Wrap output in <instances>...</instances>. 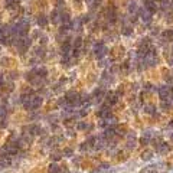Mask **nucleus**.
<instances>
[{
    "label": "nucleus",
    "mask_w": 173,
    "mask_h": 173,
    "mask_svg": "<svg viewBox=\"0 0 173 173\" xmlns=\"http://www.w3.org/2000/svg\"><path fill=\"white\" fill-rule=\"evenodd\" d=\"M157 92H159L160 100H166V98L170 97V94H172V88L168 86V85H163V86H160V88L157 90Z\"/></svg>",
    "instance_id": "7ed1b4c3"
},
{
    "label": "nucleus",
    "mask_w": 173,
    "mask_h": 173,
    "mask_svg": "<svg viewBox=\"0 0 173 173\" xmlns=\"http://www.w3.org/2000/svg\"><path fill=\"white\" fill-rule=\"evenodd\" d=\"M68 173V170H66V169H61L59 166H58V164H51V166H49V169H48V173Z\"/></svg>",
    "instance_id": "6e6552de"
},
{
    "label": "nucleus",
    "mask_w": 173,
    "mask_h": 173,
    "mask_svg": "<svg viewBox=\"0 0 173 173\" xmlns=\"http://www.w3.org/2000/svg\"><path fill=\"white\" fill-rule=\"evenodd\" d=\"M121 33H123L124 36H130V35H133V27L124 26L123 29H121Z\"/></svg>",
    "instance_id": "f3484780"
},
{
    "label": "nucleus",
    "mask_w": 173,
    "mask_h": 173,
    "mask_svg": "<svg viewBox=\"0 0 173 173\" xmlns=\"http://www.w3.org/2000/svg\"><path fill=\"white\" fill-rule=\"evenodd\" d=\"M163 38L166 39L168 42H173V29H168L163 32Z\"/></svg>",
    "instance_id": "ddd939ff"
},
{
    "label": "nucleus",
    "mask_w": 173,
    "mask_h": 173,
    "mask_svg": "<svg viewBox=\"0 0 173 173\" xmlns=\"http://www.w3.org/2000/svg\"><path fill=\"white\" fill-rule=\"evenodd\" d=\"M170 139H172V141H173V133H172V134H170Z\"/></svg>",
    "instance_id": "cd10ccee"
},
{
    "label": "nucleus",
    "mask_w": 173,
    "mask_h": 173,
    "mask_svg": "<svg viewBox=\"0 0 173 173\" xmlns=\"http://www.w3.org/2000/svg\"><path fill=\"white\" fill-rule=\"evenodd\" d=\"M82 46V39L81 38H75V42H74V49H79Z\"/></svg>",
    "instance_id": "412c9836"
},
{
    "label": "nucleus",
    "mask_w": 173,
    "mask_h": 173,
    "mask_svg": "<svg viewBox=\"0 0 173 173\" xmlns=\"http://www.w3.org/2000/svg\"><path fill=\"white\" fill-rule=\"evenodd\" d=\"M38 25L39 26H42V27H45L46 25H48V17L45 16V15H41V16L38 17Z\"/></svg>",
    "instance_id": "2eb2a0df"
},
{
    "label": "nucleus",
    "mask_w": 173,
    "mask_h": 173,
    "mask_svg": "<svg viewBox=\"0 0 173 173\" xmlns=\"http://www.w3.org/2000/svg\"><path fill=\"white\" fill-rule=\"evenodd\" d=\"M129 12L131 13V15L137 13V5H136L134 2H130V3H129Z\"/></svg>",
    "instance_id": "a211bd4d"
},
{
    "label": "nucleus",
    "mask_w": 173,
    "mask_h": 173,
    "mask_svg": "<svg viewBox=\"0 0 173 173\" xmlns=\"http://www.w3.org/2000/svg\"><path fill=\"white\" fill-rule=\"evenodd\" d=\"M65 154H66V156L69 157V156H72V150H71V149H65V151H64Z\"/></svg>",
    "instance_id": "5701e85b"
},
{
    "label": "nucleus",
    "mask_w": 173,
    "mask_h": 173,
    "mask_svg": "<svg viewBox=\"0 0 173 173\" xmlns=\"http://www.w3.org/2000/svg\"><path fill=\"white\" fill-rule=\"evenodd\" d=\"M157 151H160V153H168V151H169V146L166 144V143H162Z\"/></svg>",
    "instance_id": "4be33fe9"
},
{
    "label": "nucleus",
    "mask_w": 173,
    "mask_h": 173,
    "mask_svg": "<svg viewBox=\"0 0 173 173\" xmlns=\"http://www.w3.org/2000/svg\"><path fill=\"white\" fill-rule=\"evenodd\" d=\"M94 129V125L90 124V123H85V121H81L79 124H78V130H85V131H91Z\"/></svg>",
    "instance_id": "f8f14e48"
},
{
    "label": "nucleus",
    "mask_w": 173,
    "mask_h": 173,
    "mask_svg": "<svg viewBox=\"0 0 173 173\" xmlns=\"http://www.w3.org/2000/svg\"><path fill=\"white\" fill-rule=\"evenodd\" d=\"M105 101H107L108 105H114V104L118 103V95L110 91V92H107V94H105Z\"/></svg>",
    "instance_id": "423d86ee"
},
{
    "label": "nucleus",
    "mask_w": 173,
    "mask_h": 173,
    "mask_svg": "<svg viewBox=\"0 0 173 173\" xmlns=\"http://www.w3.org/2000/svg\"><path fill=\"white\" fill-rule=\"evenodd\" d=\"M172 54H173V46H172Z\"/></svg>",
    "instance_id": "c85d7f7f"
},
{
    "label": "nucleus",
    "mask_w": 173,
    "mask_h": 173,
    "mask_svg": "<svg viewBox=\"0 0 173 173\" xmlns=\"http://www.w3.org/2000/svg\"><path fill=\"white\" fill-rule=\"evenodd\" d=\"M86 3H88V5H92V2H94V0H85Z\"/></svg>",
    "instance_id": "bb28decb"
},
{
    "label": "nucleus",
    "mask_w": 173,
    "mask_h": 173,
    "mask_svg": "<svg viewBox=\"0 0 173 173\" xmlns=\"http://www.w3.org/2000/svg\"><path fill=\"white\" fill-rule=\"evenodd\" d=\"M164 79H166L168 82L172 81V76H170V74H169V72H168V74H164Z\"/></svg>",
    "instance_id": "b1692460"
},
{
    "label": "nucleus",
    "mask_w": 173,
    "mask_h": 173,
    "mask_svg": "<svg viewBox=\"0 0 173 173\" xmlns=\"http://www.w3.org/2000/svg\"><path fill=\"white\" fill-rule=\"evenodd\" d=\"M144 2V9H146L147 12H150L151 15L154 13V12H157V5H156V2L154 0H143Z\"/></svg>",
    "instance_id": "20e7f679"
},
{
    "label": "nucleus",
    "mask_w": 173,
    "mask_h": 173,
    "mask_svg": "<svg viewBox=\"0 0 173 173\" xmlns=\"http://www.w3.org/2000/svg\"><path fill=\"white\" fill-rule=\"evenodd\" d=\"M117 17H118V15H117V9H115L114 6H108L107 10H105V19H107V22H110V23H115Z\"/></svg>",
    "instance_id": "f03ea898"
},
{
    "label": "nucleus",
    "mask_w": 173,
    "mask_h": 173,
    "mask_svg": "<svg viewBox=\"0 0 173 173\" xmlns=\"http://www.w3.org/2000/svg\"><path fill=\"white\" fill-rule=\"evenodd\" d=\"M169 129H173V120L170 121V123H169Z\"/></svg>",
    "instance_id": "a878e982"
},
{
    "label": "nucleus",
    "mask_w": 173,
    "mask_h": 173,
    "mask_svg": "<svg viewBox=\"0 0 173 173\" xmlns=\"http://www.w3.org/2000/svg\"><path fill=\"white\" fill-rule=\"evenodd\" d=\"M139 15H140L141 20L144 22V23H146V25H149V23H150V22H151V16H153V15H151L150 12H147L146 9H144V7H143V9H140V10H139Z\"/></svg>",
    "instance_id": "39448f33"
},
{
    "label": "nucleus",
    "mask_w": 173,
    "mask_h": 173,
    "mask_svg": "<svg viewBox=\"0 0 173 173\" xmlns=\"http://www.w3.org/2000/svg\"><path fill=\"white\" fill-rule=\"evenodd\" d=\"M104 97H105V91H104L103 88H97V90L94 91V98L97 100L98 103H100V101H101Z\"/></svg>",
    "instance_id": "1a4fd4ad"
},
{
    "label": "nucleus",
    "mask_w": 173,
    "mask_h": 173,
    "mask_svg": "<svg viewBox=\"0 0 173 173\" xmlns=\"http://www.w3.org/2000/svg\"><path fill=\"white\" fill-rule=\"evenodd\" d=\"M61 51H62V54H64V55H69L71 52H72V45H71V43L66 41V42L62 43V46H61Z\"/></svg>",
    "instance_id": "0eeeda50"
},
{
    "label": "nucleus",
    "mask_w": 173,
    "mask_h": 173,
    "mask_svg": "<svg viewBox=\"0 0 173 173\" xmlns=\"http://www.w3.org/2000/svg\"><path fill=\"white\" fill-rule=\"evenodd\" d=\"M144 90H151V84H149V82L144 84Z\"/></svg>",
    "instance_id": "393cba45"
},
{
    "label": "nucleus",
    "mask_w": 173,
    "mask_h": 173,
    "mask_svg": "<svg viewBox=\"0 0 173 173\" xmlns=\"http://www.w3.org/2000/svg\"><path fill=\"white\" fill-rule=\"evenodd\" d=\"M136 146H137V143H136V137L133 134V136H130L129 140H127V149H134Z\"/></svg>",
    "instance_id": "4468645a"
},
{
    "label": "nucleus",
    "mask_w": 173,
    "mask_h": 173,
    "mask_svg": "<svg viewBox=\"0 0 173 173\" xmlns=\"http://www.w3.org/2000/svg\"><path fill=\"white\" fill-rule=\"evenodd\" d=\"M150 139H151V136L149 134V133H146V136H143L140 139V144H143V146H147L149 143H150Z\"/></svg>",
    "instance_id": "dca6fc26"
},
{
    "label": "nucleus",
    "mask_w": 173,
    "mask_h": 173,
    "mask_svg": "<svg viewBox=\"0 0 173 173\" xmlns=\"http://www.w3.org/2000/svg\"><path fill=\"white\" fill-rule=\"evenodd\" d=\"M92 52H94V56H95L97 59H103L104 56L107 55V46H105V43L104 42H97L95 45H94Z\"/></svg>",
    "instance_id": "f257e3e1"
},
{
    "label": "nucleus",
    "mask_w": 173,
    "mask_h": 173,
    "mask_svg": "<svg viewBox=\"0 0 173 173\" xmlns=\"http://www.w3.org/2000/svg\"><path fill=\"white\" fill-rule=\"evenodd\" d=\"M51 20L52 23H59L61 22V12L59 10H54L51 13Z\"/></svg>",
    "instance_id": "9b49d317"
},
{
    "label": "nucleus",
    "mask_w": 173,
    "mask_h": 173,
    "mask_svg": "<svg viewBox=\"0 0 173 173\" xmlns=\"http://www.w3.org/2000/svg\"><path fill=\"white\" fill-rule=\"evenodd\" d=\"M144 111L147 114H156V107L154 105H146L144 107Z\"/></svg>",
    "instance_id": "6ab92c4d"
},
{
    "label": "nucleus",
    "mask_w": 173,
    "mask_h": 173,
    "mask_svg": "<svg viewBox=\"0 0 173 173\" xmlns=\"http://www.w3.org/2000/svg\"><path fill=\"white\" fill-rule=\"evenodd\" d=\"M160 107H162L163 110H170V108L173 107V101L170 100V97L166 98V100H162V103H160Z\"/></svg>",
    "instance_id": "9d476101"
},
{
    "label": "nucleus",
    "mask_w": 173,
    "mask_h": 173,
    "mask_svg": "<svg viewBox=\"0 0 173 173\" xmlns=\"http://www.w3.org/2000/svg\"><path fill=\"white\" fill-rule=\"evenodd\" d=\"M151 154H153V153L149 150L143 151V153H141V159H143V160H149V159H151Z\"/></svg>",
    "instance_id": "aec40b11"
},
{
    "label": "nucleus",
    "mask_w": 173,
    "mask_h": 173,
    "mask_svg": "<svg viewBox=\"0 0 173 173\" xmlns=\"http://www.w3.org/2000/svg\"><path fill=\"white\" fill-rule=\"evenodd\" d=\"M172 9H173V3H172Z\"/></svg>",
    "instance_id": "c756f323"
}]
</instances>
